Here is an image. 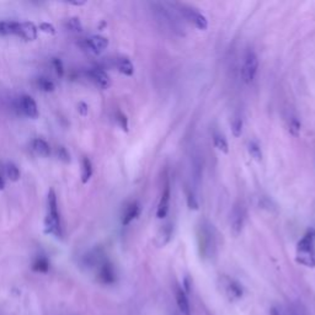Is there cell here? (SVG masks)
Returning <instances> with one entry per match:
<instances>
[{
	"mask_svg": "<svg viewBox=\"0 0 315 315\" xmlns=\"http://www.w3.org/2000/svg\"><path fill=\"white\" fill-rule=\"evenodd\" d=\"M151 11L160 28L180 37L186 35V28L182 23V19L170 5V3H153Z\"/></svg>",
	"mask_w": 315,
	"mask_h": 315,
	"instance_id": "cell-1",
	"label": "cell"
},
{
	"mask_svg": "<svg viewBox=\"0 0 315 315\" xmlns=\"http://www.w3.org/2000/svg\"><path fill=\"white\" fill-rule=\"evenodd\" d=\"M197 242L201 257L203 259L212 257L217 247V235L215 227L208 220H203L197 227Z\"/></svg>",
	"mask_w": 315,
	"mask_h": 315,
	"instance_id": "cell-2",
	"label": "cell"
},
{
	"mask_svg": "<svg viewBox=\"0 0 315 315\" xmlns=\"http://www.w3.org/2000/svg\"><path fill=\"white\" fill-rule=\"evenodd\" d=\"M45 230L47 234H52L56 238H62L61 217L58 212V203H57V194L53 189L48 192L47 198V216L45 219Z\"/></svg>",
	"mask_w": 315,
	"mask_h": 315,
	"instance_id": "cell-3",
	"label": "cell"
},
{
	"mask_svg": "<svg viewBox=\"0 0 315 315\" xmlns=\"http://www.w3.org/2000/svg\"><path fill=\"white\" fill-rule=\"evenodd\" d=\"M315 230H308L307 234L299 240L297 245V260L298 264L305 267H315Z\"/></svg>",
	"mask_w": 315,
	"mask_h": 315,
	"instance_id": "cell-4",
	"label": "cell"
},
{
	"mask_svg": "<svg viewBox=\"0 0 315 315\" xmlns=\"http://www.w3.org/2000/svg\"><path fill=\"white\" fill-rule=\"evenodd\" d=\"M170 5L174 8V10L176 11L180 15V18L185 19L187 23H190L191 25H194V27H197L198 30H207L208 27V20L206 16L197 10L196 8L191 5H187L184 3H170Z\"/></svg>",
	"mask_w": 315,
	"mask_h": 315,
	"instance_id": "cell-5",
	"label": "cell"
},
{
	"mask_svg": "<svg viewBox=\"0 0 315 315\" xmlns=\"http://www.w3.org/2000/svg\"><path fill=\"white\" fill-rule=\"evenodd\" d=\"M257 71H259V58L252 48H247L242 56V79L245 84H251L256 78Z\"/></svg>",
	"mask_w": 315,
	"mask_h": 315,
	"instance_id": "cell-6",
	"label": "cell"
},
{
	"mask_svg": "<svg viewBox=\"0 0 315 315\" xmlns=\"http://www.w3.org/2000/svg\"><path fill=\"white\" fill-rule=\"evenodd\" d=\"M245 217H246V212H245V207L242 206V203L234 204L230 213V232L234 237L242 234V229H244L245 224Z\"/></svg>",
	"mask_w": 315,
	"mask_h": 315,
	"instance_id": "cell-7",
	"label": "cell"
},
{
	"mask_svg": "<svg viewBox=\"0 0 315 315\" xmlns=\"http://www.w3.org/2000/svg\"><path fill=\"white\" fill-rule=\"evenodd\" d=\"M203 174V156L198 150H194L191 156V176L194 186H198Z\"/></svg>",
	"mask_w": 315,
	"mask_h": 315,
	"instance_id": "cell-8",
	"label": "cell"
},
{
	"mask_svg": "<svg viewBox=\"0 0 315 315\" xmlns=\"http://www.w3.org/2000/svg\"><path fill=\"white\" fill-rule=\"evenodd\" d=\"M170 197H171V189H170L169 181H167L164 185V189H163L162 196H160L158 209H156V217L159 218V219H163V218L167 217L168 212H169Z\"/></svg>",
	"mask_w": 315,
	"mask_h": 315,
	"instance_id": "cell-9",
	"label": "cell"
},
{
	"mask_svg": "<svg viewBox=\"0 0 315 315\" xmlns=\"http://www.w3.org/2000/svg\"><path fill=\"white\" fill-rule=\"evenodd\" d=\"M98 281L103 285H112L116 282V271L111 262H102L98 268Z\"/></svg>",
	"mask_w": 315,
	"mask_h": 315,
	"instance_id": "cell-10",
	"label": "cell"
},
{
	"mask_svg": "<svg viewBox=\"0 0 315 315\" xmlns=\"http://www.w3.org/2000/svg\"><path fill=\"white\" fill-rule=\"evenodd\" d=\"M20 109L25 116L30 117V119H37L40 112H38V107L36 101L33 100L31 96L24 95L20 98Z\"/></svg>",
	"mask_w": 315,
	"mask_h": 315,
	"instance_id": "cell-11",
	"label": "cell"
},
{
	"mask_svg": "<svg viewBox=\"0 0 315 315\" xmlns=\"http://www.w3.org/2000/svg\"><path fill=\"white\" fill-rule=\"evenodd\" d=\"M86 46L93 53L98 54L106 49L107 46H109V40L106 37H103V36L94 35L86 40Z\"/></svg>",
	"mask_w": 315,
	"mask_h": 315,
	"instance_id": "cell-12",
	"label": "cell"
},
{
	"mask_svg": "<svg viewBox=\"0 0 315 315\" xmlns=\"http://www.w3.org/2000/svg\"><path fill=\"white\" fill-rule=\"evenodd\" d=\"M89 76L91 80L101 89H107L111 84L110 81V76L106 72L103 71L102 68H93L89 72Z\"/></svg>",
	"mask_w": 315,
	"mask_h": 315,
	"instance_id": "cell-13",
	"label": "cell"
},
{
	"mask_svg": "<svg viewBox=\"0 0 315 315\" xmlns=\"http://www.w3.org/2000/svg\"><path fill=\"white\" fill-rule=\"evenodd\" d=\"M172 233H174V227H172L171 223H167L165 225H163V227L158 230V234H156V246L164 247L165 245L169 244L172 238Z\"/></svg>",
	"mask_w": 315,
	"mask_h": 315,
	"instance_id": "cell-14",
	"label": "cell"
},
{
	"mask_svg": "<svg viewBox=\"0 0 315 315\" xmlns=\"http://www.w3.org/2000/svg\"><path fill=\"white\" fill-rule=\"evenodd\" d=\"M175 299H176L177 308H179L182 315H191L189 298H187V294L185 293L184 288L180 287V286H176V288H175Z\"/></svg>",
	"mask_w": 315,
	"mask_h": 315,
	"instance_id": "cell-15",
	"label": "cell"
},
{
	"mask_svg": "<svg viewBox=\"0 0 315 315\" xmlns=\"http://www.w3.org/2000/svg\"><path fill=\"white\" fill-rule=\"evenodd\" d=\"M38 28L33 23H19L18 36L26 41H35L37 38Z\"/></svg>",
	"mask_w": 315,
	"mask_h": 315,
	"instance_id": "cell-16",
	"label": "cell"
},
{
	"mask_svg": "<svg viewBox=\"0 0 315 315\" xmlns=\"http://www.w3.org/2000/svg\"><path fill=\"white\" fill-rule=\"evenodd\" d=\"M141 212V207H139L138 202H132L124 209L123 216H122V224L128 225L129 223L133 222L137 217L139 216Z\"/></svg>",
	"mask_w": 315,
	"mask_h": 315,
	"instance_id": "cell-17",
	"label": "cell"
},
{
	"mask_svg": "<svg viewBox=\"0 0 315 315\" xmlns=\"http://www.w3.org/2000/svg\"><path fill=\"white\" fill-rule=\"evenodd\" d=\"M225 293L230 300H238L242 297L244 291H242L240 283H238L237 281L228 280V282L225 283Z\"/></svg>",
	"mask_w": 315,
	"mask_h": 315,
	"instance_id": "cell-18",
	"label": "cell"
},
{
	"mask_svg": "<svg viewBox=\"0 0 315 315\" xmlns=\"http://www.w3.org/2000/svg\"><path fill=\"white\" fill-rule=\"evenodd\" d=\"M116 68L119 69V72L123 75L131 76L134 73V67L133 63L131 62V59L127 57H120L116 59Z\"/></svg>",
	"mask_w": 315,
	"mask_h": 315,
	"instance_id": "cell-19",
	"label": "cell"
},
{
	"mask_svg": "<svg viewBox=\"0 0 315 315\" xmlns=\"http://www.w3.org/2000/svg\"><path fill=\"white\" fill-rule=\"evenodd\" d=\"M32 148L36 153L40 156H43V158H47L50 154V146L45 139L42 138H36L35 141L32 142Z\"/></svg>",
	"mask_w": 315,
	"mask_h": 315,
	"instance_id": "cell-20",
	"label": "cell"
},
{
	"mask_svg": "<svg viewBox=\"0 0 315 315\" xmlns=\"http://www.w3.org/2000/svg\"><path fill=\"white\" fill-rule=\"evenodd\" d=\"M32 270L35 272L40 273H46L49 271V261H48L47 257L45 256H38L36 257L35 261L32 262Z\"/></svg>",
	"mask_w": 315,
	"mask_h": 315,
	"instance_id": "cell-21",
	"label": "cell"
},
{
	"mask_svg": "<svg viewBox=\"0 0 315 315\" xmlns=\"http://www.w3.org/2000/svg\"><path fill=\"white\" fill-rule=\"evenodd\" d=\"M19 23L15 21H1L0 23V35H16L18 36Z\"/></svg>",
	"mask_w": 315,
	"mask_h": 315,
	"instance_id": "cell-22",
	"label": "cell"
},
{
	"mask_svg": "<svg viewBox=\"0 0 315 315\" xmlns=\"http://www.w3.org/2000/svg\"><path fill=\"white\" fill-rule=\"evenodd\" d=\"M213 143H215L216 148L222 151V153L227 154L229 151V144H228L227 139L224 138V136L218 133V132L213 133Z\"/></svg>",
	"mask_w": 315,
	"mask_h": 315,
	"instance_id": "cell-23",
	"label": "cell"
},
{
	"mask_svg": "<svg viewBox=\"0 0 315 315\" xmlns=\"http://www.w3.org/2000/svg\"><path fill=\"white\" fill-rule=\"evenodd\" d=\"M93 176V164L89 158L83 159V168H81V182L86 184Z\"/></svg>",
	"mask_w": 315,
	"mask_h": 315,
	"instance_id": "cell-24",
	"label": "cell"
},
{
	"mask_svg": "<svg viewBox=\"0 0 315 315\" xmlns=\"http://www.w3.org/2000/svg\"><path fill=\"white\" fill-rule=\"evenodd\" d=\"M230 127H232V133L235 138L242 136V127H244V122H242V116H239V115L234 116V119L232 120V123H230Z\"/></svg>",
	"mask_w": 315,
	"mask_h": 315,
	"instance_id": "cell-25",
	"label": "cell"
},
{
	"mask_svg": "<svg viewBox=\"0 0 315 315\" xmlns=\"http://www.w3.org/2000/svg\"><path fill=\"white\" fill-rule=\"evenodd\" d=\"M5 174L10 181L16 182L20 180V170H19V168L16 167L14 163H9V164H6Z\"/></svg>",
	"mask_w": 315,
	"mask_h": 315,
	"instance_id": "cell-26",
	"label": "cell"
},
{
	"mask_svg": "<svg viewBox=\"0 0 315 315\" xmlns=\"http://www.w3.org/2000/svg\"><path fill=\"white\" fill-rule=\"evenodd\" d=\"M247 150H249V154L251 155V158L256 162H261L262 160V151L261 148H260L259 143L257 142H250L249 146H247Z\"/></svg>",
	"mask_w": 315,
	"mask_h": 315,
	"instance_id": "cell-27",
	"label": "cell"
},
{
	"mask_svg": "<svg viewBox=\"0 0 315 315\" xmlns=\"http://www.w3.org/2000/svg\"><path fill=\"white\" fill-rule=\"evenodd\" d=\"M37 86L40 90L45 91V93H52V91L56 90V85H54L53 81L47 78H38Z\"/></svg>",
	"mask_w": 315,
	"mask_h": 315,
	"instance_id": "cell-28",
	"label": "cell"
},
{
	"mask_svg": "<svg viewBox=\"0 0 315 315\" xmlns=\"http://www.w3.org/2000/svg\"><path fill=\"white\" fill-rule=\"evenodd\" d=\"M66 26L68 30L73 31V32H80V31H83V25H81L80 20L78 18H69L67 20Z\"/></svg>",
	"mask_w": 315,
	"mask_h": 315,
	"instance_id": "cell-29",
	"label": "cell"
},
{
	"mask_svg": "<svg viewBox=\"0 0 315 315\" xmlns=\"http://www.w3.org/2000/svg\"><path fill=\"white\" fill-rule=\"evenodd\" d=\"M288 127H290V133L292 134V136H294V137L299 136L300 127H302V124H300L299 120H298L297 117H291Z\"/></svg>",
	"mask_w": 315,
	"mask_h": 315,
	"instance_id": "cell-30",
	"label": "cell"
},
{
	"mask_svg": "<svg viewBox=\"0 0 315 315\" xmlns=\"http://www.w3.org/2000/svg\"><path fill=\"white\" fill-rule=\"evenodd\" d=\"M187 206H189L190 209H198V202H197L196 196H194V192L192 190H187Z\"/></svg>",
	"mask_w": 315,
	"mask_h": 315,
	"instance_id": "cell-31",
	"label": "cell"
},
{
	"mask_svg": "<svg viewBox=\"0 0 315 315\" xmlns=\"http://www.w3.org/2000/svg\"><path fill=\"white\" fill-rule=\"evenodd\" d=\"M57 156H58L59 160H62L64 163L71 162V154H69V151L64 146H58V149H57Z\"/></svg>",
	"mask_w": 315,
	"mask_h": 315,
	"instance_id": "cell-32",
	"label": "cell"
},
{
	"mask_svg": "<svg viewBox=\"0 0 315 315\" xmlns=\"http://www.w3.org/2000/svg\"><path fill=\"white\" fill-rule=\"evenodd\" d=\"M52 64H53V68H54V71H56L57 75H58L59 78H63V75H64L63 62H62L59 58H53Z\"/></svg>",
	"mask_w": 315,
	"mask_h": 315,
	"instance_id": "cell-33",
	"label": "cell"
},
{
	"mask_svg": "<svg viewBox=\"0 0 315 315\" xmlns=\"http://www.w3.org/2000/svg\"><path fill=\"white\" fill-rule=\"evenodd\" d=\"M38 28H40V30L42 31V32L49 33V35H54V33H56V27H54V26L52 25V24H49V23L40 24Z\"/></svg>",
	"mask_w": 315,
	"mask_h": 315,
	"instance_id": "cell-34",
	"label": "cell"
},
{
	"mask_svg": "<svg viewBox=\"0 0 315 315\" xmlns=\"http://www.w3.org/2000/svg\"><path fill=\"white\" fill-rule=\"evenodd\" d=\"M116 117H117L116 120H117V122H119L120 126H121L124 131H127V129H128V119L126 117V115H123L122 112L119 111L117 112Z\"/></svg>",
	"mask_w": 315,
	"mask_h": 315,
	"instance_id": "cell-35",
	"label": "cell"
},
{
	"mask_svg": "<svg viewBox=\"0 0 315 315\" xmlns=\"http://www.w3.org/2000/svg\"><path fill=\"white\" fill-rule=\"evenodd\" d=\"M78 111L81 116H86L89 114V106L85 102H79L78 105Z\"/></svg>",
	"mask_w": 315,
	"mask_h": 315,
	"instance_id": "cell-36",
	"label": "cell"
},
{
	"mask_svg": "<svg viewBox=\"0 0 315 315\" xmlns=\"http://www.w3.org/2000/svg\"><path fill=\"white\" fill-rule=\"evenodd\" d=\"M191 282L192 281L190 280V277H186L185 278V281H184V291H185V293H191Z\"/></svg>",
	"mask_w": 315,
	"mask_h": 315,
	"instance_id": "cell-37",
	"label": "cell"
},
{
	"mask_svg": "<svg viewBox=\"0 0 315 315\" xmlns=\"http://www.w3.org/2000/svg\"><path fill=\"white\" fill-rule=\"evenodd\" d=\"M270 315H281V313H280V310L277 309V308H271Z\"/></svg>",
	"mask_w": 315,
	"mask_h": 315,
	"instance_id": "cell-38",
	"label": "cell"
},
{
	"mask_svg": "<svg viewBox=\"0 0 315 315\" xmlns=\"http://www.w3.org/2000/svg\"><path fill=\"white\" fill-rule=\"evenodd\" d=\"M4 187H5V181H4L3 177L0 176V190H3Z\"/></svg>",
	"mask_w": 315,
	"mask_h": 315,
	"instance_id": "cell-39",
	"label": "cell"
}]
</instances>
